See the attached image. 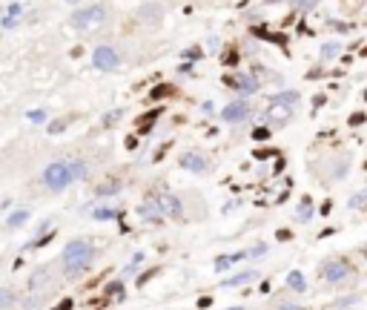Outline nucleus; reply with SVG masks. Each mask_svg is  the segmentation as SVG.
<instances>
[{
  "label": "nucleus",
  "mask_w": 367,
  "mask_h": 310,
  "mask_svg": "<svg viewBox=\"0 0 367 310\" xmlns=\"http://www.w3.org/2000/svg\"><path fill=\"white\" fill-rule=\"evenodd\" d=\"M353 273V264L344 259H336V261H327L324 267H321V276H324V281H341V278H347Z\"/></svg>",
  "instance_id": "nucleus-5"
},
{
  "label": "nucleus",
  "mask_w": 367,
  "mask_h": 310,
  "mask_svg": "<svg viewBox=\"0 0 367 310\" xmlns=\"http://www.w3.org/2000/svg\"><path fill=\"white\" fill-rule=\"evenodd\" d=\"M255 278H258V273H255V270H247V273H238V276L227 278V281H221V284H224V287H241V284L255 281Z\"/></svg>",
  "instance_id": "nucleus-13"
},
{
  "label": "nucleus",
  "mask_w": 367,
  "mask_h": 310,
  "mask_svg": "<svg viewBox=\"0 0 367 310\" xmlns=\"http://www.w3.org/2000/svg\"><path fill=\"white\" fill-rule=\"evenodd\" d=\"M29 121H34V124H43V121H46V112H43V109H32V112H29Z\"/></svg>",
  "instance_id": "nucleus-25"
},
{
  "label": "nucleus",
  "mask_w": 367,
  "mask_h": 310,
  "mask_svg": "<svg viewBox=\"0 0 367 310\" xmlns=\"http://www.w3.org/2000/svg\"><path fill=\"white\" fill-rule=\"evenodd\" d=\"M365 201H367V193H362V196L350 198V204H353V207H362V204H365Z\"/></svg>",
  "instance_id": "nucleus-27"
},
{
  "label": "nucleus",
  "mask_w": 367,
  "mask_h": 310,
  "mask_svg": "<svg viewBox=\"0 0 367 310\" xmlns=\"http://www.w3.org/2000/svg\"><path fill=\"white\" fill-rule=\"evenodd\" d=\"M26 221H29V210H15L9 218H6V227L15 230V227H20V224H26Z\"/></svg>",
  "instance_id": "nucleus-15"
},
{
  "label": "nucleus",
  "mask_w": 367,
  "mask_h": 310,
  "mask_svg": "<svg viewBox=\"0 0 367 310\" xmlns=\"http://www.w3.org/2000/svg\"><path fill=\"white\" fill-rule=\"evenodd\" d=\"M287 287H290V290H296V293H304V290H307V281H304V273H299V270H293V273L287 276Z\"/></svg>",
  "instance_id": "nucleus-14"
},
{
  "label": "nucleus",
  "mask_w": 367,
  "mask_h": 310,
  "mask_svg": "<svg viewBox=\"0 0 367 310\" xmlns=\"http://www.w3.org/2000/svg\"><path fill=\"white\" fill-rule=\"evenodd\" d=\"M278 310H301V308H299V305H281Z\"/></svg>",
  "instance_id": "nucleus-29"
},
{
  "label": "nucleus",
  "mask_w": 367,
  "mask_h": 310,
  "mask_svg": "<svg viewBox=\"0 0 367 310\" xmlns=\"http://www.w3.org/2000/svg\"><path fill=\"white\" fill-rule=\"evenodd\" d=\"M66 124H69L66 118H61V121H55V124H49V132H52V135H58V132H63V130H66Z\"/></svg>",
  "instance_id": "nucleus-22"
},
{
  "label": "nucleus",
  "mask_w": 367,
  "mask_h": 310,
  "mask_svg": "<svg viewBox=\"0 0 367 310\" xmlns=\"http://www.w3.org/2000/svg\"><path fill=\"white\" fill-rule=\"evenodd\" d=\"M227 83H233L235 89L241 92V95H252L255 89H258V81L252 78V75H238V78H227Z\"/></svg>",
  "instance_id": "nucleus-9"
},
{
  "label": "nucleus",
  "mask_w": 367,
  "mask_h": 310,
  "mask_svg": "<svg viewBox=\"0 0 367 310\" xmlns=\"http://www.w3.org/2000/svg\"><path fill=\"white\" fill-rule=\"evenodd\" d=\"M250 115V103L244 98H238V101H233V103H227L224 109H221V118L224 121H230V124H235V121H244Z\"/></svg>",
  "instance_id": "nucleus-7"
},
{
  "label": "nucleus",
  "mask_w": 367,
  "mask_h": 310,
  "mask_svg": "<svg viewBox=\"0 0 367 310\" xmlns=\"http://www.w3.org/2000/svg\"><path fill=\"white\" fill-rule=\"evenodd\" d=\"M273 101H281V103H290V106H293V103L299 101V92H278Z\"/></svg>",
  "instance_id": "nucleus-17"
},
{
  "label": "nucleus",
  "mask_w": 367,
  "mask_h": 310,
  "mask_svg": "<svg viewBox=\"0 0 367 310\" xmlns=\"http://www.w3.org/2000/svg\"><path fill=\"white\" fill-rule=\"evenodd\" d=\"M66 3H78V0H66Z\"/></svg>",
  "instance_id": "nucleus-31"
},
{
  "label": "nucleus",
  "mask_w": 367,
  "mask_h": 310,
  "mask_svg": "<svg viewBox=\"0 0 367 310\" xmlns=\"http://www.w3.org/2000/svg\"><path fill=\"white\" fill-rule=\"evenodd\" d=\"M43 181H46L49 190H63V187H69V184L75 181V175H72V167H69V164L55 161L43 170Z\"/></svg>",
  "instance_id": "nucleus-3"
},
{
  "label": "nucleus",
  "mask_w": 367,
  "mask_h": 310,
  "mask_svg": "<svg viewBox=\"0 0 367 310\" xmlns=\"http://www.w3.org/2000/svg\"><path fill=\"white\" fill-rule=\"evenodd\" d=\"M89 264H92V244L86 239H72L63 247V273L69 278H75L81 273H86Z\"/></svg>",
  "instance_id": "nucleus-1"
},
{
  "label": "nucleus",
  "mask_w": 367,
  "mask_h": 310,
  "mask_svg": "<svg viewBox=\"0 0 367 310\" xmlns=\"http://www.w3.org/2000/svg\"><path fill=\"white\" fill-rule=\"evenodd\" d=\"M69 167H72V175H75V181L86 175V164H84V161H72Z\"/></svg>",
  "instance_id": "nucleus-18"
},
{
  "label": "nucleus",
  "mask_w": 367,
  "mask_h": 310,
  "mask_svg": "<svg viewBox=\"0 0 367 310\" xmlns=\"http://www.w3.org/2000/svg\"><path fill=\"white\" fill-rule=\"evenodd\" d=\"M155 204L161 207V212H167L169 218H181V215H184L181 201L172 196V193H158V196H155Z\"/></svg>",
  "instance_id": "nucleus-6"
},
{
  "label": "nucleus",
  "mask_w": 367,
  "mask_h": 310,
  "mask_svg": "<svg viewBox=\"0 0 367 310\" xmlns=\"http://www.w3.org/2000/svg\"><path fill=\"white\" fill-rule=\"evenodd\" d=\"M181 167L192 170V172H204V170H207V158L198 155V152H184V155H181Z\"/></svg>",
  "instance_id": "nucleus-10"
},
{
  "label": "nucleus",
  "mask_w": 367,
  "mask_h": 310,
  "mask_svg": "<svg viewBox=\"0 0 367 310\" xmlns=\"http://www.w3.org/2000/svg\"><path fill=\"white\" fill-rule=\"evenodd\" d=\"M261 253H267V247H264V244H255V247H252V256H261Z\"/></svg>",
  "instance_id": "nucleus-28"
},
{
  "label": "nucleus",
  "mask_w": 367,
  "mask_h": 310,
  "mask_svg": "<svg viewBox=\"0 0 367 310\" xmlns=\"http://www.w3.org/2000/svg\"><path fill=\"white\" fill-rule=\"evenodd\" d=\"M310 215H313V207H310V201L304 198V204H301V210H299V215H296V218H299V221H307Z\"/></svg>",
  "instance_id": "nucleus-20"
},
{
  "label": "nucleus",
  "mask_w": 367,
  "mask_h": 310,
  "mask_svg": "<svg viewBox=\"0 0 367 310\" xmlns=\"http://www.w3.org/2000/svg\"><path fill=\"white\" fill-rule=\"evenodd\" d=\"M20 12H23V6H20V3H12V6H9V12H6V17H17Z\"/></svg>",
  "instance_id": "nucleus-26"
},
{
  "label": "nucleus",
  "mask_w": 367,
  "mask_h": 310,
  "mask_svg": "<svg viewBox=\"0 0 367 310\" xmlns=\"http://www.w3.org/2000/svg\"><path fill=\"white\" fill-rule=\"evenodd\" d=\"M103 20H106V6H84V9H75L72 17H69L72 29H78V32L98 29Z\"/></svg>",
  "instance_id": "nucleus-2"
},
{
  "label": "nucleus",
  "mask_w": 367,
  "mask_h": 310,
  "mask_svg": "<svg viewBox=\"0 0 367 310\" xmlns=\"http://www.w3.org/2000/svg\"><path fill=\"white\" fill-rule=\"evenodd\" d=\"M336 52H338V46H336V43H324L321 58H324V61H330V58H336Z\"/></svg>",
  "instance_id": "nucleus-21"
},
{
  "label": "nucleus",
  "mask_w": 367,
  "mask_h": 310,
  "mask_svg": "<svg viewBox=\"0 0 367 310\" xmlns=\"http://www.w3.org/2000/svg\"><path fill=\"white\" fill-rule=\"evenodd\" d=\"M49 287V273L46 270H37L29 281V293H40V290H46Z\"/></svg>",
  "instance_id": "nucleus-12"
},
{
  "label": "nucleus",
  "mask_w": 367,
  "mask_h": 310,
  "mask_svg": "<svg viewBox=\"0 0 367 310\" xmlns=\"http://www.w3.org/2000/svg\"><path fill=\"white\" fill-rule=\"evenodd\" d=\"M230 310H244V308H230Z\"/></svg>",
  "instance_id": "nucleus-30"
},
{
  "label": "nucleus",
  "mask_w": 367,
  "mask_h": 310,
  "mask_svg": "<svg viewBox=\"0 0 367 310\" xmlns=\"http://www.w3.org/2000/svg\"><path fill=\"white\" fill-rule=\"evenodd\" d=\"M115 193H118V181L115 184L109 181V184H100L98 187V196H115Z\"/></svg>",
  "instance_id": "nucleus-19"
},
{
  "label": "nucleus",
  "mask_w": 367,
  "mask_h": 310,
  "mask_svg": "<svg viewBox=\"0 0 367 310\" xmlns=\"http://www.w3.org/2000/svg\"><path fill=\"white\" fill-rule=\"evenodd\" d=\"M138 215H141L144 221H152V224H155V221H161V207H158L155 198H152V201H147L144 207H138Z\"/></svg>",
  "instance_id": "nucleus-11"
},
{
  "label": "nucleus",
  "mask_w": 367,
  "mask_h": 310,
  "mask_svg": "<svg viewBox=\"0 0 367 310\" xmlns=\"http://www.w3.org/2000/svg\"><path fill=\"white\" fill-rule=\"evenodd\" d=\"M241 259H244V253H235V256H221V259L215 261V270H218V273H224L230 264H235V261H241Z\"/></svg>",
  "instance_id": "nucleus-16"
},
{
  "label": "nucleus",
  "mask_w": 367,
  "mask_h": 310,
  "mask_svg": "<svg viewBox=\"0 0 367 310\" xmlns=\"http://www.w3.org/2000/svg\"><path fill=\"white\" fill-rule=\"evenodd\" d=\"M12 302H15V293L6 290V287H0V305H12Z\"/></svg>",
  "instance_id": "nucleus-24"
},
{
  "label": "nucleus",
  "mask_w": 367,
  "mask_h": 310,
  "mask_svg": "<svg viewBox=\"0 0 367 310\" xmlns=\"http://www.w3.org/2000/svg\"><path fill=\"white\" fill-rule=\"evenodd\" d=\"M92 66L100 69V72H115L118 66H121V55L112 46H98V49L92 52Z\"/></svg>",
  "instance_id": "nucleus-4"
},
{
  "label": "nucleus",
  "mask_w": 367,
  "mask_h": 310,
  "mask_svg": "<svg viewBox=\"0 0 367 310\" xmlns=\"http://www.w3.org/2000/svg\"><path fill=\"white\" fill-rule=\"evenodd\" d=\"M264 118L273 121V124H287V121L293 118V106H290V103H281V101H273Z\"/></svg>",
  "instance_id": "nucleus-8"
},
{
  "label": "nucleus",
  "mask_w": 367,
  "mask_h": 310,
  "mask_svg": "<svg viewBox=\"0 0 367 310\" xmlns=\"http://www.w3.org/2000/svg\"><path fill=\"white\" fill-rule=\"evenodd\" d=\"M118 212L109 210V207H103V210H95V218H100V221H106V218H115Z\"/></svg>",
  "instance_id": "nucleus-23"
}]
</instances>
